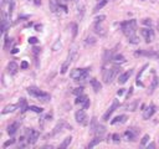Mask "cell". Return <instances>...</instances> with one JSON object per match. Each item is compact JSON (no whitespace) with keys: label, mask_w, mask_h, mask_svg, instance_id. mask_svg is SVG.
I'll use <instances>...</instances> for the list:
<instances>
[{"label":"cell","mask_w":159,"mask_h":149,"mask_svg":"<svg viewBox=\"0 0 159 149\" xmlns=\"http://www.w3.org/2000/svg\"><path fill=\"white\" fill-rule=\"evenodd\" d=\"M27 93L30 94V96L37 98V101H40V102H44V103H47L51 101V96L49 93H46L44 91H41L40 88L35 87V86H30L27 88Z\"/></svg>","instance_id":"obj_1"},{"label":"cell","mask_w":159,"mask_h":149,"mask_svg":"<svg viewBox=\"0 0 159 149\" xmlns=\"http://www.w3.org/2000/svg\"><path fill=\"white\" fill-rule=\"evenodd\" d=\"M121 29L123 34L128 37H132V36H135V29H137V21L135 20H128V21H124L121 24Z\"/></svg>","instance_id":"obj_2"},{"label":"cell","mask_w":159,"mask_h":149,"mask_svg":"<svg viewBox=\"0 0 159 149\" xmlns=\"http://www.w3.org/2000/svg\"><path fill=\"white\" fill-rule=\"evenodd\" d=\"M119 71H121V67L118 66V65H116V66H113L112 68L103 70V81H104V83H111L116 78V76L119 73Z\"/></svg>","instance_id":"obj_3"},{"label":"cell","mask_w":159,"mask_h":149,"mask_svg":"<svg viewBox=\"0 0 159 149\" xmlns=\"http://www.w3.org/2000/svg\"><path fill=\"white\" fill-rule=\"evenodd\" d=\"M90 70L91 68H75L71 71V73H70V76H71V78L75 80L76 82H82L85 81L87 77H88V73H90Z\"/></svg>","instance_id":"obj_4"},{"label":"cell","mask_w":159,"mask_h":149,"mask_svg":"<svg viewBox=\"0 0 159 149\" xmlns=\"http://www.w3.org/2000/svg\"><path fill=\"white\" fill-rule=\"evenodd\" d=\"M39 135H40V133L37 132L36 129H27L26 130V140H27V143L29 144H35V143L37 142V139H39Z\"/></svg>","instance_id":"obj_5"},{"label":"cell","mask_w":159,"mask_h":149,"mask_svg":"<svg viewBox=\"0 0 159 149\" xmlns=\"http://www.w3.org/2000/svg\"><path fill=\"white\" fill-rule=\"evenodd\" d=\"M135 56H147L150 58H159V53L154 50H142V51H135Z\"/></svg>","instance_id":"obj_6"},{"label":"cell","mask_w":159,"mask_h":149,"mask_svg":"<svg viewBox=\"0 0 159 149\" xmlns=\"http://www.w3.org/2000/svg\"><path fill=\"white\" fill-rule=\"evenodd\" d=\"M119 107V102H118V99H113V102H112V106L109 107V108L107 109V112L103 114V121H108L109 117L112 116V113H113L117 108Z\"/></svg>","instance_id":"obj_7"},{"label":"cell","mask_w":159,"mask_h":149,"mask_svg":"<svg viewBox=\"0 0 159 149\" xmlns=\"http://www.w3.org/2000/svg\"><path fill=\"white\" fill-rule=\"evenodd\" d=\"M75 118H76V122L82 124V126H86L87 124V116L83 109H80L75 113Z\"/></svg>","instance_id":"obj_8"},{"label":"cell","mask_w":159,"mask_h":149,"mask_svg":"<svg viewBox=\"0 0 159 149\" xmlns=\"http://www.w3.org/2000/svg\"><path fill=\"white\" fill-rule=\"evenodd\" d=\"M140 34H142V36L145 39L147 42H152L153 40H154V32H153V30L152 29H142L140 30Z\"/></svg>","instance_id":"obj_9"},{"label":"cell","mask_w":159,"mask_h":149,"mask_svg":"<svg viewBox=\"0 0 159 149\" xmlns=\"http://www.w3.org/2000/svg\"><path fill=\"white\" fill-rule=\"evenodd\" d=\"M6 70H8V73H9V75H13V76H14V75L17 73V71H19V66H17V63H16V62L11 61V62L8 63Z\"/></svg>","instance_id":"obj_10"},{"label":"cell","mask_w":159,"mask_h":149,"mask_svg":"<svg viewBox=\"0 0 159 149\" xmlns=\"http://www.w3.org/2000/svg\"><path fill=\"white\" fill-rule=\"evenodd\" d=\"M155 113V107L153 106V104H150V106H148L147 108L144 109V112H143V118L144 119H149L153 114Z\"/></svg>","instance_id":"obj_11"},{"label":"cell","mask_w":159,"mask_h":149,"mask_svg":"<svg viewBox=\"0 0 159 149\" xmlns=\"http://www.w3.org/2000/svg\"><path fill=\"white\" fill-rule=\"evenodd\" d=\"M132 73H133V70H129V71H127V72L122 73L119 76V78H118V83H119V85H124V83L129 80V77L132 76Z\"/></svg>","instance_id":"obj_12"},{"label":"cell","mask_w":159,"mask_h":149,"mask_svg":"<svg viewBox=\"0 0 159 149\" xmlns=\"http://www.w3.org/2000/svg\"><path fill=\"white\" fill-rule=\"evenodd\" d=\"M90 82H91L92 89H93V91H95L96 93H97V92H99V91H101V89H102V85H101V82H99L98 80H96V78H92Z\"/></svg>","instance_id":"obj_13"},{"label":"cell","mask_w":159,"mask_h":149,"mask_svg":"<svg viewBox=\"0 0 159 149\" xmlns=\"http://www.w3.org/2000/svg\"><path fill=\"white\" fill-rule=\"evenodd\" d=\"M19 126H20V122H19V121H16V122H14V123H11L10 126L8 127V133H9L10 135H14V134L16 133L17 128H19Z\"/></svg>","instance_id":"obj_14"},{"label":"cell","mask_w":159,"mask_h":149,"mask_svg":"<svg viewBox=\"0 0 159 149\" xmlns=\"http://www.w3.org/2000/svg\"><path fill=\"white\" fill-rule=\"evenodd\" d=\"M93 30H95V32L98 34L99 36H104V35H106V31H104V29L102 27L101 22H95V25H93Z\"/></svg>","instance_id":"obj_15"},{"label":"cell","mask_w":159,"mask_h":149,"mask_svg":"<svg viewBox=\"0 0 159 149\" xmlns=\"http://www.w3.org/2000/svg\"><path fill=\"white\" fill-rule=\"evenodd\" d=\"M17 104H8L6 107H4V109L1 111V114H8V113H11V112H14L16 108H17Z\"/></svg>","instance_id":"obj_16"},{"label":"cell","mask_w":159,"mask_h":149,"mask_svg":"<svg viewBox=\"0 0 159 149\" xmlns=\"http://www.w3.org/2000/svg\"><path fill=\"white\" fill-rule=\"evenodd\" d=\"M127 122V116L126 114H121V116H117L114 119H112V124H117V123H124Z\"/></svg>","instance_id":"obj_17"},{"label":"cell","mask_w":159,"mask_h":149,"mask_svg":"<svg viewBox=\"0 0 159 149\" xmlns=\"http://www.w3.org/2000/svg\"><path fill=\"white\" fill-rule=\"evenodd\" d=\"M17 106H19V108L21 109L22 113L26 112V111L29 109V106H27V103H26V99H25V98H20V101H19V103H17Z\"/></svg>","instance_id":"obj_18"},{"label":"cell","mask_w":159,"mask_h":149,"mask_svg":"<svg viewBox=\"0 0 159 149\" xmlns=\"http://www.w3.org/2000/svg\"><path fill=\"white\" fill-rule=\"evenodd\" d=\"M49 5H50V9L52 13H56L58 6H60V4H58L57 0H49Z\"/></svg>","instance_id":"obj_19"},{"label":"cell","mask_w":159,"mask_h":149,"mask_svg":"<svg viewBox=\"0 0 159 149\" xmlns=\"http://www.w3.org/2000/svg\"><path fill=\"white\" fill-rule=\"evenodd\" d=\"M76 57H77V49H76V47H72V49L70 50V52H68L67 60H68V61H75Z\"/></svg>","instance_id":"obj_20"},{"label":"cell","mask_w":159,"mask_h":149,"mask_svg":"<svg viewBox=\"0 0 159 149\" xmlns=\"http://www.w3.org/2000/svg\"><path fill=\"white\" fill-rule=\"evenodd\" d=\"M158 83H159L158 77H157V76H154V78H153V81H152V85H150V87H149V91H148V93H149V94H152L153 92H154V89L157 88Z\"/></svg>","instance_id":"obj_21"},{"label":"cell","mask_w":159,"mask_h":149,"mask_svg":"<svg viewBox=\"0 0 159 149\" xmlns=\"http://www.w3.org/2000/svg\"><path fill=\"white\" fill-rule=\"evenodd\" d=\"M137 106H138V102H137V101H133V102H131V103H127L124 106V108H126V111L133 112V111L137 109Z\"/></svg>","instance_id":"obj_22"},{"label":"cell","mask_w":159,"mask_h":149,"mask_svg":"<svg viewBox=\"0 0 159 149\" xmlns=\"http://www.w3.org/2000/svg\"><path fill=\"white\" fill-rule=\"evenodd\" d=\"M101 142H102V137H101V135H98V137H96V138H93V139L90 142V144H88L87 147H88V148H93V147H96L97 144H99Z\"/></svg>","instance_id":"obj_23"},{"label":"cell","mask_w":159,"mask_h":149,"mask_svg":"<svg viewBox=\"0 0 159 149\" xmlns=\"http://www.w3.org/2000/svg\"><path fill=\"white\" fill-rule=\"evenodd\" d=\"M124 137L127 140H134L135 138V132H133V129H128L124 132Z\"/></svg>","instance_id":"obj_24"},{"label":"cell","mask_w":159,"mask_h":149,"mask_svg":"<svg viewBox=\"0 0 159 149\" xmlns=\"http://www.w3.org/2000/svg\"><path fill=\"white\" fill-rule=\"evenodd\" d=\"M107 3H108V0H99L98 4L95 6V9H93V13H97L98 10H101L104 5H107Z\"/></svg>","instance_id":"obj_25"},{"label":"cell","mask_w":159,"mask_h":149,"mask_svg":"<svg viewBox=\"0 0 159 149\" xmlns=\"http://www.w3.org/2000/svg\"><path fill=\"white\" fill-rule=\"evenodd\" d=\"M71 142H72V137H66V138H65V140L60 144V148H61V149L67 148L70 144H71Z\"/></svg>","instance_id":"obj_26"},{"label":"cell","mask_w":159,"mask_h":149,"mask_svg":"<svg viewBox=\"0 0 159 149\" xmlns=\"http://www.w3.org/2000/svg\"><path fill=\"white\" fill-rule=\"evenodd\" d=\"M65 124H66V123H65L63 121H61L60 123H57V126L54 128V132L51 133V135H55V134H57L58 132H61V129H62V127L65 126Z\"/></svg>","instance_id":"obj_27"},{"label":"cell","mask_w":159,"mask_h":149,"mask_svg":"<svg viewBox=\"0 0 159 149\" xmlns=\"http://www.w3.org/2000/svg\"><path fill=\"white\" fill-rule=\"evenodd\" d=\"M111 60H113V56H112V52L108 50H104V55H103V61L104 62H108Z\"/></svg>","instance_id":"obj_28"},{"label":"cell","mask_w":159,"mask_h":149,"mask_svg":"<svg viewBox=\"0 0 159 149\" xmlns=\"http://www.w3.org/2000/svg\"><path fill=\"white\" fill-rule=\"evenodd\" d=\"M113 61L116 63H123V62H126V58L123 55H114L113 56Z\"/></svg>","instance_id":"obj_29"},{"label":"cell","mask_w":159,"mask_h":149,"mask_svg":"<svg viewBox=\"0 0 159 149\" xmlns=\"http://www.w3.org/2000/svg\"><path fill=\"white\" fill-rule=\"evenodd\" d=\"M86 99H87V96H85V94H80V96H77V98H76L75 103L76 104H82Z\"/></svg>","instance_id":"obj_30"},{"label":"cell","mask_w":159,"mask_h":149,"mask_svg":"<svg viewBox=\"0 0 159 149\" xmlns=\"http://www.w3.org/2000/svg\"><path fill=\"white\" fill-rule=\"evenodd\" d=\"M104 132H106L104 127H103V126H101V124H98L97 128H96V130H95V133H96V134H98V135H102Z\"/></svg>","instance_id":"obj_31"},{"label":"cell","mask_w":159,"mask_h":149,"mask_svg":"<svg viewBox=\"0 0 159 149\" xmlns=\"http://www.w3.org/2000/svg\"><path fill=\"white\" fill-rule=\"evenodd\" d=\"M70 62L71 61H67L66 62H63V65H62V67H61V73H66L67 72V70H68V67H70Z\"/></svg>","instance_id":"obj_32"},{"label":"cell","mask_w":159,"mask_h":149,"mask_svg":"<svg viewBox=\"0 0 159 149\" xmlns=\"http://www.w3.org/2000/svg\"><path fill=\"white\" fill-rule=\"evenodd\" d=\"M29 109L35 112V113H42V108H40V107H36V106H30L29 107Z\"/></svg>","instance_id":"obj_33"},{"label":"cell","mask_w":159,"mask_h":149,"mask_svg":"<svg viewBox=\"0 0 159 149\" xmlns=\"http://www.w3.org/2000/svg\"><path fill=\"white\" fill-rule=\"evenodd\" d=\"M85 42H86V45H93V44H96V39L92 37V36H88Z\"/></svg>","instance_id":"obj_34"},{"label":"cell","mask_w":159,"mask_h":149,"mask_svg":"<svg viewBox=\"0 0 159 149\" xmlns=\"http://www.w3.org/2000/svg\"><path fill=\"white\" fill-rule=\"evenodd\" d=\"M128 42L129 44H138L139 42V40H138V37H137V35L135 36H132V37H128Z\"/></svg>","instance_id":"obj_35"},{"label":"cell","mask_w":159,"mask_h":149,"mask_svg":"<svg viewBox=\"0 0 159 149\" xmlns=\"http://www.w3.org/2000/svg\"><path fill=\"white\" fill-rule=\"evenodd\" d=\"M10 44H11V39H9L6 35H5V45H4V49H5V50H8V49H9V46H10Z\"/></svg>","instance_id":"obj_36"},{"label":"cell","mask_w":159,"mask_h":149,"mask_svg":"<svg viewBox=\"0 0 159 149\" xmlns=\"http://www.w3.org/2000/svg\"><path fill=\"white\" fill-rule=\"evenodd\" d=\"M61 49V41L60 40H57L56 42H55V45L52 46V50L54 51H57V50H60Z\"/></svg>","instance_id":"obj_37"},{"label":"cell","mask_w":159,"mask_h":149,"mask_svg":"<svg viewBox=\"0 0 159 149\" xmlns=\"http://www.w3.org/2000/svg\"><path fill=\"white\" fill-rule=\"evenodd\" d=\"M73 93L76 94V96H80V94H83V88L82 87H77L73 89Z\"/></svg>","instance_id":"obj_38"},{"label":"cell","mask_w":159,"mask_h":149,"mask_svg":"<svg viewBox=\"0 0 159 149\" xmlns=\"http://www.w3.org/2000/svg\"><path fill=\"white\" fill-rule=\"evenodd\" d=\"M71 30H72V36L76 37V35H77V25L76 24H71Z\"/></svg>","instance_id":"obj_39"},{"label":"cell","mask_w":159,"mask_h":149,"mask_svg":"<svg viewBox=\"0 0 159 149\" xmlns=\"http://www.w3.org/2000/svg\"><path fill=\"white\" fill-rule=\"evenodd\" d=\"M27 41H29V44H31V45H36V44L39 42L37 37H34V36H32V37H29V40H27Z\"/></svg>","instance_id":"obj_40"},{"label":"cell","mask_w":159,"mask_h":149,"mask_svg":"<svg viewBox=\"0 0 159 149\" xmlns=\"http://www.w3.org/2000/svg\"><path fill=\"white\" fill-rule=\"evenodd\" d=\"M149 139H150V138H149V135H148V134H145L143 138H142V140H140V144H142V145H145V144H147V142H148Z\"/></svg>","instance_id":"obj_41"},{"label":"cell","mask_w":159,"mask_h":149,"mask_svg":"<svg viewBox=\"0 0 159 149\" xmlns=\"http://www.w3.org/2000/svg\"><path fill=\"white\" fill-rule=\"evenodd\" d=\"M40 52H41V49H39V47H34V49H32V53H34L35 58H37V55Z\"/></svg>","instance_id":"obj_42"},{"label":"cell","mask_w":159,"mask_h":149,"mask_svg":"<svg viewBox=\"0 0 159 149\" xmlns=\"http://www.w3.org/2000/svg\"><path fill=\"white\" fill-rule=\"evenodd\" d=\"M142 24H143V25H148V26H150V25H152V20L147 17V19H143V20H142Z\"/></svg>","instance_id":"obj_43"},{"label":"cell","mask_w":159,"mask_h":149,"mask_svg":"<svg viewBox=\"0 0 159 149\" xmlns=\"http://www.w3.org/2000/svg\"><path fill=\"white\" fill-rule=\"evenodd\" d=\"M104 19H106V16H104V15H99V16H97L96 19H95V22H102Z\"/></svg>","instance_id":"obj_44"},{"label":"cell","mask_w":159,"mask_h":149,"mask_svg":"<svg viewBox=\"0 0 159 149\" xmlns=\"http://www.w3.org/2000/svg\"><path fill=\"white\" fill-rule=\"evenodd\" d=\"M112 139H113V142H116V143H118L119 140H121V137H119V134H113L112 135Z\"/></svg>","instance_id":"obj_45"},{"label":"cell","mask_w":159,"mask_h":149,"mask_svg":"<svg viewBox=\"0 0 159 149\" xmlns=\"http://www.w3.org/2000/svg\"><path fill=\"white\" fill-rule=\"evenodd\" d=\"M15 143V139H10V140H6L4 143V148H6V147H9V145H11V144H14Z\"/></svg>","instance_id":"obj_46"},{"label":"cell","mask_w":159,"mask_h":149,"mask_svg":"<svg viewBox=\"0 0 159 149\" xmlns=\"http://www.w3.org/2000/svg\"><path fill=\"white\" fill-rule=\"evenodd\" d=\"M90 104H91V103H90V99H88V98H87V99L85 101V102H83V103H82V107H83V109H87V108H88V107H90Z\"/></svg>","instance_id":"obj_47"},{"label":"cell","mask_w":159,"mask_h":149,"mask_svg":"<svg viewBox=\"0 0 159 149\" xmlns=\"http://www.w3.org/2000/svg\"><path fill=\"white\" fill-rule=\"evenodd\" d=\"M29 67V63L26 62V61H22L21 62V65H20V68H22V70H26Z\"/></svg>","instance_id":"obj_48"},{"label":"cell","mask_w":159,"mask_h":149,"mask_svg":"<svg viewBox=\"0 0 159 149\" xmlns=\"http://www.w3.org/2000/svg\"><path fill=\"white\" fill-rule=\"evenodd\" d=\"M45 117H46V121H51L52 119V113H49V114L45 116Z\"/></svg>","instance_id":"obj_49"},{"label":"cell","mask_w":159,"mask_h":149,"mask_svg":"<svg viewBox=\"0 0 159 149\" xmlns=\"http://www.w3.org/2000/svg\"><path fill=\"white\" fill-rule=\"evenodd\" d=\"M124 93V89L123 88H121V89H118V92H117V94H118V96H122V94Z\"/></svg>","instance_id":"obj_50"},{"label":"cell","mask_w":159,"mask_h":149,"mask_svg":"<svg viewBox=\"0 0 159 149\" xmlns=\"http://www.w3.org/2000/svg\"><path fill=\"white\" fill-rule=\"evenodd\" d=\"M11 1H14V0H3V5H5V4H10Z\"/></svg>","instance_id":"obj_51"},{"label":"cell","mask_w":159,"mask_h":149,"mask_svg":"<svg viewBox=\"0 0 159 149\" xmlns=\"http://www.w3.org/2000/svg\"><path fill=\"white\" fill-rule=\"evenodd\" d=\"M35 29H36V31H40L42 29V25H35Z\"/></svg>","instance_id":"obj_52"},{"label":"cell","mask_w":159,"mask_h":149,"mask_svg":"<svg viewBox=\"0 0 159 149\" xmlns=\"http://www.w3.org/2000/svg\"><path fill=\"white\" fill-rule=\"evenodd\" d=\"M34 3L36 4V5H40L41 4V0H34Z\"/></svg>","instance_id":"obj_53"},{"label":"cell","mask_w":159,"mask_h":149,"mask_svg":"<svg viewBox=\"0 0 159 149\" xmlns=\"http://www.w3.org/2000/svg\"><path fill=\"white\" fill-rule=\"evenodd\" d=\"M148 148H155V144L154 143H150V144L148 145Z\"/></svg>","instance_id":"obj_54"},{"label":"cell","mask_w":159,"mask_h":149,"mask_svg":"<svg viewBox=\"0 0 159 149\" xmlns=\"http://www.w3.org/2000/svg\"><path fill=\"white\" fill-rule=\"evenodd\" d=\"M17 51H19V50H17V49H16V47H15V49H13V51H11V53H16Z\"/></svg>","instance_id":"obj_55"}]
</instances>
